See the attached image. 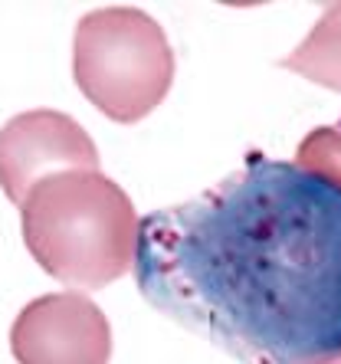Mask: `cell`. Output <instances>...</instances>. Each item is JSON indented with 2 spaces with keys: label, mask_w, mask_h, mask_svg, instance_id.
Masks as SVG:
<instances>
[{
  "label": "cell",
  "mask_w": 341,
  "mask_h": 364,
  "mask_svg": "<svg viewBox=\"0 0 341 364\" xmlns=\"http://www.w3.org/2000/svg\"><path fill=\"white\" fill-rule=\"evenodd\" d=\"M66 171H99V148L72 115L33 109L0 128V187L17 207L40 181Z\"/></svg>",
  "instance_id": "277c9868"
},
{
  "label": "cell",
  "mask_w": 341,
  "mask_h": 364,
  "mask_svg": "<svg viewBox=\"0 0 341 364\" xmlns=\"http://www.w3.org/2000/svg\"><path fill=\"white\" fill-rule=\"evenodd\" d=\"M131 269L158 312L239 364L341 358V178L256 151L138 220Z\"/></svg>",
  "instance_id": "6da1fadb"
},
{
  "label": "cell",
  "mask_w": 341,
  "mask_h": 364,
  "mask_svg": "<svg viewBox=\"0 0 341 364\" xmlns=\"http://www.w3.org/2000/svg\"><path fill=\"white\" fill-rule=\"evenodd\" d=\"M10 351L20 364H109L112 325L82 292H50L20 309Z\"/></svg>",
  "instance_id": "5b68a950"
},
{
  "label": "cell",
  "mask_w": 341,
  "mask_h": 364,
  "mask_svg": "<svg viewBox=\"0 0 341 364\" xmlns=\"http://www.w3.org/2000/svg\"><path fill=\"white\" fill-rule=\"evenodd\" d=\"M322 364H341V358H332V361H322Z\"/></svg>",
  "instance_id": "ba28073f"
},
{
  "label": "cell",
  "mask_w": 341,
  "mask_h": 364,
  "mask_svg": "<svg viewBox=\"0 0 341 364\" xmlns=\"http://www.w3.org/2000/svg\"><path fill=\"white\" fill-rule=\"evenodd\" d=\"M292 161L305 164V168H325L341 178V119L335 125L315 128L305 141L298 144V151Z\"/></svg>",
  "instance_id": "52a82bcc"
},
{
  "label": "cell",
  "mask_w": 341,
  "mask_h": 364,
  "mask_svg": "<svg viewBox=\"0 0 341 364\" xmlns=\"http://www.w3.org/2000/svg\"><path fill=\"white\" fill-rule=\"evenodd\" d=\"M296 76L341 92V4L322 10L308 36L279 63Z\"/></svg>",
  "instance_id": "8992f818"
},
{
  "label": "cell",
  "mask_w": 341,
  "mask_h": 364,
  "mask_svg": "<svg viewBox=\"0 0 341 364\" xmlns=\"http://www.w3.org/2000/svg\"><path fill=\"white\" fill-rule=\"evenodd\" d=\"M20 227L40 269L66 286L105 289L135 263V203L102 171L40 181L20 203Z\"/></svg>",
  "instance_id": "7a4b0ae2"
},
{
  "label": "cell",
  "mask_w": 341,
  "mask_h": 364,
  "mask_svg": "<svg viewBox=\"0 0 341 364\" xmlns=\"http://www.w3.org/2000/svg\"><path fill=\"white\" fill-rule=\"evenodd\" d=\"M72 76L105 119L135 125L170 92L174 50L151 14L138 7H102L76 23Z\"/></svg>",
  "instance_id": "3957f363"
}]
</instances>
